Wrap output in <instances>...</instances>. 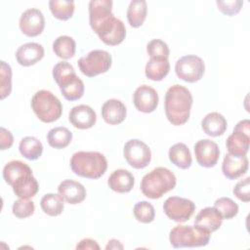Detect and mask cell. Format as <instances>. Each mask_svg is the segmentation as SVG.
<instances>
[{
  "label": "cell",
  "mask_w": 250,
  "mask_h": 250,
  "mask_svg": "<svg viewBox=\"0 0 250 250\" xmlns=\"http://www.w3.org/2000/svg\"><path fill=\"white\" fill-rule=\"evenodd\" d=\"M191 105L192 96L188 88L176 84L167 90L164 109L167 119L173 125L180 126L188 120Z\"/></svg>",
  "instance_id": "1"
},
{
  "label": "cell",
  "mask_w": 250,
  "mask_h": 250,
  "mask_svg": "<svg viewBox=\"0 0 250 250\" xmlns=\"http://www.w3.org/2000/svg\"><path fill=\"white\" fill-rule=\"evenodd\" d=\"M72 172L87 179H99L106 171L107 160L98 151H77L70 159Z\"/></svg>",
  "instance_id": "2"
},
{
  "label": "cell",
  "mask_w": 250,
  "mask_h": 250,
  "mask_svg": "<svg viewBox=\"0 0 250 250\" xmlns=\"http://www.w3.org/2000/svg\"><path fill=\"white\" fill-rule=\"evenodd\" d=\"M177 184L176 176L165 167H157L146 174L141 182V190L145 196L157 199L172 190Z\"/></svg>",
  "instance_id": "3"
},
{
  "label": "cell",
  "mask_w": 250,
  "mask_h": 250,
  "mask_svg": "<svg viewBox=\"0 0 250 250\" xmlns=\"http://www.w3.org/2000/svg\"><path fill=\"white\" fill-rule=\"evenodd\" d=\"M53 77L62 95L67 101L79 100L84 94V83L76 75L73 66L67 62H60L53 68Z\"/></svg>",
  "instance_id": "4"
},
{
  "label": "cell",
  "mask_w": 250,
  "mask_h": 250,
  "mask_svg": "<svg viewBox=\"0 0 250 250\" xmlns=\"http://www.w3.org/2000/svg\"><path fill=\"white\" fill-rule=\"evenodd\" d=\"M31 108L36 116L45 123L58 120L62 113V105L60 100L50 91H37L31 99Z\"/></svg>",
  "instance_id": "5"
},
{
  "label": "cell",
  "mask_w": 250,
  "mask_h": 250,
  "mask_svg": "<svg viewBox=\"0 0 250 250\" xmlns=\"http://www.w3.org/2000/svg\"><path fill=\"white\" fill-rule=\"evenodd\" d=\"M211 233L197 227L178 225L169 234V240L174 248L200 247L209 243Z\"/></svg>",
  "instance_id": "6"
},
{
  "label": "cell",
  "mask_w": 250,
  "mask_h": 250,
  "mask_svg": "<svg viewBox=\"0 0 250 250\" xmlns=\"http://www.w3.org/2000/svg\"><path fill=\"white\" fill-rule=\"evenodd\" d=\"M92 29L104 44L109 46L122 43L126 36V27L123 21L115 18L113 14L98 22Z\"/></svg>",
  "instance_id": "7"
},
{
  "label": "cell",
  "mask_w": 250,
  "mask_h": 250,
  "mask_svg": "<svg viewBox=\"0 0 250 250\" xmlns=\"http://www.w3.org/2000/svg\"><path fill=\"white\" fill-rule=\"evenodd\" d=\"M112 59L108 52L104 50H93L78 60L80 71L88 76L94 77L106 72L111 66Z\"/></svg>",
  "instance_id": "8"
},
{
  "label": "cell",
  "mask_w": 250,
  "mask_h": 250,
  "mask_svg": "<svg viewBox=\"0 0 250 250\" xmlns=\"http://www.w3.org/2000/svg\"><path fill=\"white\" fill-rule=\"evenodd\" d=\"M205 70L204 61L195 55H187L180 58L175 64L177 76L188 83L199 81Z\"/></svg>",
  "instance_id": "9"
},
{
  "label": "cell",
  "mask_w": 250,
  "mask_h": 250,
  "mask_svg": "<svg viewBox=\"0 0 250 250\" xmlns=\"http://www.w3.org/2000/svg\"><path fill=\"white\" fill-rule=\"evenodd\" d=\"M123 154L128 164L135 169L146 167L151 160V151L148 146L141 140H129L123 148Z\"/></svg>",
  "instance_id": "10"
},
{
  "label": "cell",
  "mask_w": 250,
  "mask_h": 250,
  "mask_svg": "<svg viewBox=\"0 0 250 250\" xmlns=\"http://www.w3.org/2000/svg\"><path fill=\"white\" fill-rule=\"evenodd\" d=\"M163 210L169 219L177 223H184L189 220L194 213L195 204L188 198L170 196L165 200Z\"/></svg>",
  "instance_id": "11"
},
{
  "label": "cell",
  "mask_w": 250,
  "mask_h": 250,
  "mask_svg": "<svg viewBox=\"0 0 250 250\" xmlns=\"http://www.w3.org/2000/svg\"><path fill=\"white\" fill-rule=\"evenodd\" d=\"M19 25L24 35L35 37L42 33L45 27V19L40 10L35 8L27 9L21 14Z\"/></svg>",
  "instance_id": "12"
},
{
  "label": "cell",
  "mask_w": 250,
  "mask_h": 250,
  "mask_svg": "<svg viewBox=\"0 0 250 250\" xmlns=\"http://www.w3.org/2000/svg\"><path fill=\"white\" fill-rule=\"evenodd\" d=\"M194 154L200 166L211 168L214 167L219 160L220 149L215 142L209 139H203L194 145Z\"/></svg>",
  "instance_id": "13"
},
{
  "label": "cell",
  "mask_w": 250,
  "mask_h": 250,
  "mask_svg": "<svg viewBox=\"0 0 250 250\" xmlns=\"http://www.w3.org/2000/svg\"><path fill=\"white\" fill-rule=\"evenodd\" d=\"M158 94L156 90L148 85L138 87L133 95L134 105L139 111L149 113L156 109L158 105Z\"/></svg>",
  "instance_id": "14"
},
{
  "label": "cell",
  "mask_w": 250,
  "mask_h": 250,
  "mask_svg": "<svg viewBox=\"0 0 250 250\" xmlns=\"http://www.w3.org/2000/svg\"><path fill=\"white\" fill-rule=\"evenodd\" d=\"M68 119L75 128L85 130L92 128L95 125L97 115L91 106L87 104H79L70 109Z\"/></svg>",
  "instance_id": "15"
},
{
  "label": "cell",
  "mask_w": 250,
  "mask_h": 250,
  "mask_svg": "<svg viewBox=\"0 0 250 250\" xmlns=\"http://www.w3.org/2000/svg\"><path fill=\"white\" fill-rule=\"evenodd\" d=\"M44 57V48L41 44L28 42L19 47L16 52L17 62L23 66H30L41 61Z\"/></svg>",
  "instance_id": "16"
},
{
  "label": "cell",
  "mask_w": 250,
  "mask_h": 250,
  "mask_svg": "<svg viewBox=\"0 0 250 250\" xmlns=\"http://www.w3.org/2000/svg\"><path fill=\"white\" fill-rule=\"evenodd\" d=\"M223 220L222 215L215 207H206L196 215L194 226L211 233L220 229Z\"/></svg>",
  "instance_id": "17"
},
{
  "label": "cell",
  "mask_w": 250,
  "mask_h": 250,
  "mask_svg": "<svg viewBox=\"0 0 250 250\" xmlns=\"http://www.w3.org/2000/svg\"><path fill=\"white\" fill-rule=\"evenodd\" d=\"M248 170V158L244 156H234L228 153L222 164V171L225 177L235 180L244 175Z\"/></svg>",
  "instance_id": "18"
},
{
  "label": "cell",
  "mask_w": 250,
  "mask_h": 250,
  "mask_svg": "<svg viewBox=\"0 0 250 250\" xmlns=\"http://www.w3.org/2000/svg\"><path fill=\"white\" fill-rule=\"evenodd\" d=\"M58 192L69 204H78L86 197L84 186L74 180L62 181L58 188Z\"/></svg>",
  "instance_id": "19"
},
{
  "label": "cell",
  "mask_w": 250,
  "mask_h": 250,
  "mask_svg": "<svg viewBox=\"0 0 250 250\" xmlns=\"http://www.w3.org/2000/svg\"><path fill=\"white\" fill-rule=\"evenodd\" d=\"M127 110L125 104L116 99L107 100L102 106V116L110 125H117L126 118Z\"/></svg>",
  "instance_id": "20"
},
{
  "label": "cell",
  "mask_w": 250,
  "mask_h": 250,
  "mask_svg": "<svg viewBox=\"0 0 250 250\" xmlns=\"http://www.w3.org/2000/svg\"><path fill=\"white\" fill-rule=\"evenodd\" d=\"M135 184L134 176L125 169H117L111 173L107 180L108 187L119 193L129 192Z\"/></svg>",
  "instance_id": "21"
},
{
  "label": "cell",
  "mask_w": 250,
  "mask_h": 250,
  "mask_svg": "<svg viewBox=\"0 0 250 250\" xmlns=\"http://www.w3.org/2000/svg\"><path fill=\"white\" fill-rule=\"evenodd\" d=\"M227 120L219 112H210L201 121L203 132L210 137H219L227 130Z\"/></svg>",
  "instance_id": "22"
},
{
  "label": "cell",
  "mask_w": 250,
  "mask_h": 250,
  "mask_svg": "<svg viewBox=\"0 0 250 250\" xmlns=\"http://www.w3.org/2000/svg\"><path fill=\"white\" fill-rule=\"evenodd\" d=\"M13 191L20 198L28 199L33 197L39 189V185L37 180L31 174H26L19 178L12 186Z\"/></svg>",
  "instance_id": "23"
},
{
  "label": "cell",
  "mask_w": 250,
  "mask_h": 250,
  "mask_svg": "<svg viewBox=\"0 0 250 250\" xmlns=\"http://www.w3.org/2000/svg\"><path fill=\"white\" fill-rule=\"evenodd\" d=\"M170 70V63L168 58L152 57L146 62V76L152 81H161L167 76Z\"/></svg>",
  "instance_id": "24"
},
{
  "label": "cell",
  "mask_w": 250,
  "mask_h": 250,
  "mask_svg": "<svg viewBox=\"0 0 250 250\" xmlns=\"http://www.w3.org/2000/svg\"><path fill=\"white\" fill-rule=\"evenodd\" d=\"M250 137L244 133L233 131L226 142V146L229 154L234 156H244L249 150Z\"/></svg>",
  "instance_id": "25"
},
{
  "label": "cell",
  "mask_w": 250,
  "mask_h": 250,
  "mask_svg": "<svg viewBox=\"0 0 250 250\" xmlns=\"http://www.w3.org/2000/svg\"><path fill=\"white\" fill-rule=\"evenodd\" d=\"M111 0H91L89 2V21L91 27L112 14Z\"/></svg>",
  "instance_id": "26"
},
{
  "label": "cell",
  "mask_w": 250,
  "mask_h": 250,
  "mask_svg": "<svg viewBox=\"0 0 250 250\" xmlns=\"http://www.w3.org/2000/svg\"><path fill=\"white\" fill-rule=\"evenodd\" d=\"M170 161L181 169H188L191 165V154L188 146L184 143H177L172 146L168 152Z\"/></svg>",
  "instance_id": "27"
},
{
  "label": "cell",
  "mask_w": 250,
  "mask_h": 250,
  "mask_svg": "<svg viewBox=\"0 0 250 250\" xmlns=\"http://www.w3.org/2000/svg\"><path fill=\"white\" fill-rule=\"evenodd\" d=\"M31 173L32 170L26 163L20 160H12L8 162L4 167L3 178L8 185L13 186V184L19 178Z\"/></svg>",
  "instance_id": "28"
},
{
  "label": "cell",
  "mask_w": 250,
  "mask_h": 250,
  "mask_svg": "<svg viewBox=\"0 0 250 250\" xmlns=\"http://www.w3.org/2000/svg\"><path fill=\"white\" fill-rule=\"evenodd\" d=\"M147 12V4L145 0H133L127 9V20L132 27H140L146 18Z\"/></svg>",
  "instance_id": "29"
},
{
  "label": "cell",
  "mask_w": 250,
  "mask_h": 250,
  "mask_svg": "<svg viewBox=\"0 0 250 250\" xmlns=\"http://www.w3.org/2000/svg\"><path fill=\"white\" fill-rule=\"evenodd\" d=\"M19 150L24 158L28 160H36L43 152V146L38 139L29 136L21 139Z\"/></svg>",
  "instance_id": "30"
},
{
  "label": "cell",
  "mask_w": 250,
  "mask_h": 250,
  "mask_svg": "<svg viewBox=\"0 0 250 250\" xmlns=\"http://www.w3.org/2000/svg\"><path fill=\"white\" fill-rule=\"evenodd\" d=\"M72 140V133L65 127H55L51 129L47 135L48 144L54 148H64Z\"/></svg>",
  "instance_id": "31"
},
{
  "label": "cell",
  "mask_w": 250,
  "mask_h": 250,
  "mask_svg": "<svg viewBox=\"0 0 250 250\" xmlns=\"http://www.w3.org/2000/svg\"><path fill=\"white\" fill-rule=\"evenodd\" d=\"M76 49L75 41L72 37L67 35L59 36L53 43V51L57 57L61 59H70L74 56Z\"/></svg>",
  "instance_id": "32"
},
{
  "label": "cell",
  "mask_w": 250,
  "mask_h": 250,
  "mask_svg": "<svg viewBox=\"0 0 250 250\" xmlns=\"http://www.w3.org/2000/svg\"><path fill=\"white\" fill-rule=\"evenodd\" d=\"M63 198L60 194L47 193L42 197L40 201V206L45 214L55 217L62 214V212L63 211Z\"/></svg>",
  "instance_id": "33"
},
{
  "label": "cell",
  "mask_w": 250,
  "mask_h": 250,
  "mask_svg": "<svg viewBox=\"0 0 250 250\" xmlns=\"http://www.w3.org/2000/svg\"><path fill=\"white\" fill-rule=\"evenodd\" d=\"M49 8L55 18L61 21L69 20L74 13V2L64 0L49 1Z\"/></svg>",
  "instance_id": "34"
},
{
  "label": "cell",
  "mask_w": 250,
  "mask_h": 250,
  "mask_svg": "<svg viewBox=\"0 0 250 250\" xmlns=\"http://www.w3.org/2000/svg\"><path fill=\"white\" fill-rule=\"evenodd\" d=\"M134 216L137 221L148 224L154 220L155 217V210L151 203L148 201H139L134 206Z\"/></svg>",
  "instance_id": "35"
},
{
  "label": "cell",
  "mask_w": 250,
  "mask_h": 250,
  "mask_svg": "<svg viewBox=\"0 0 250 250\" xmlns=\"http://www.w3.org/2000/svg\"><path fill=\"white\" fill-rule=\"evenodd\" d=\"M214 207L220 212L223 219H231L238 213V205L229 197H220L215 203Z\"/></svg>",
  "instance_id": "36"
},
{
  "label": "cell",
  "mask_w": 250,
  "mask_h": 250,
  "mask_svg": "<svg viewBox=\"0 0 250 250\" xmlns=\"http://www.w3.org/2000/svg\"><path fill=\"white\" fill-rule=\"evenodd\" d=\"M34 202L24 198H20L16 200L12 207L13 214L20 219H24L31 216L34 213Z\"/></svg>",
  "instance_id": "37"
},
{
  "label": "cell",
  "mask_w": 250,
  "mask_h": 250,
  "mask_svg": "<svg viewBox=\"0 0 250 250\" xmlns=\"http://www.w3.org/2000/svg\"><path fill=\"white\" fill-rule=\"evenodd\" d=\"M0 82H1V100H4L11 94L12 91V69L11 66L4 61L1 62L0 68Z\"/></svg>",
  "instance_id": "38"
},
{
  "label": "cell",
  "mask_w": 250,
  "mask_h": 250,
  "mask_svg": "<svg viewBox=\"0 0 250 250\" xmlns=\"http://www.w3.org/2000/svg\"><path fill=\"white\" fill-rule=\"evenodd\" d=\"M146 52L152 57H159V58H168L170 54L169 47L167 43L160 39H152L146 45Z\"/></svg>",
  "instance_id": "39"
},
{
  "label": "cell",
  "mask_w": 250,
  "mask_h": 250,
  "mask_svg": "<svg viewBox=\"0 0 250 250\" xmlns=\"http://www.w3.org/2000/svg\"><path fill=\"white\" fill-rule=\"evenodd\" d=\"M218 9L227 16L236 15L243 6V1L241 0H231V1H216Z\"/></svg>",
  "instance_id": "40"
},
{
  "label": "cell",
  "mask_w": 250,
  "mask_h": 250,
  "mask_svg": "<svg viewBox=\"0 0 250 250\" xmlns=\"http://www.w3.org/2000/svg\"><path fill=\"white\" fill-rule=\"evenodd\" d=\"M233 194L241 201L248 202L250 200V178L239 181L233 188Z\"/></svg>",
  "instance_id": "41"
},
{
  "label": "cell",
  "mask_w": 250,
  "mask_h": 250,
  "mask_svg": "<svg viewBox=\"0 0 250 250\" xmlns=\"http://www.w3.org/2000/svg\"><path fill=\"white\" fill-rule=\"evenodd\" d=\"M13 143H14V138L12 133L6 128L1 127L0 128V148L2 150L8 149L12 146Z\"/></svg>",
  "instance_id": "42"
},
{
  "label": "cell",
  "mask_w": 250,
  "mask_h": 250,
  "mask_svg": "<svg viewBox=\"0 0 250 250\" xmlns=\"http://www.w3.org/2000/svg\"><path fill=\"white\" fill-rule=\"evenodd\" d=\"M76 249H97V250H99L100 246L95 240H93L91 238H85V239H82L76 245Z\"/></svg>",
  "instance_id": "43"
},
{
  "label": "cell",
  "mask_w": 250,
  "mask_h": 250,
  "mask_svg": "<svg viewBox=\"0 0 250 250\" xmlns=\"http://www.w3.org/2000/svg\"><path fill=\"white\" fill-rule=\"evenodd\" d=\"M233 131H238L241 133H244L246 135H249L250 133V121L249 119H244L239 121L235 127L233 128Z\"/></svg>",
  "instance_id": "44"
},
{
  "label": "cell",
  "mask_w": 250,
  "mask_h": 250,
  "mask_svg": "<svg viewBox=\"0 0 250 250\" xmlns=\"http://www.w3.org/2000/svg\"><path fill=\"white\" fill-rule=\"evenodd\" d=\"M105 249H123V245L121 244V242L117 239H110L107 243V245L105 246Z\"/></svg>",
  "instance_id": "45"
}]
</instances>
